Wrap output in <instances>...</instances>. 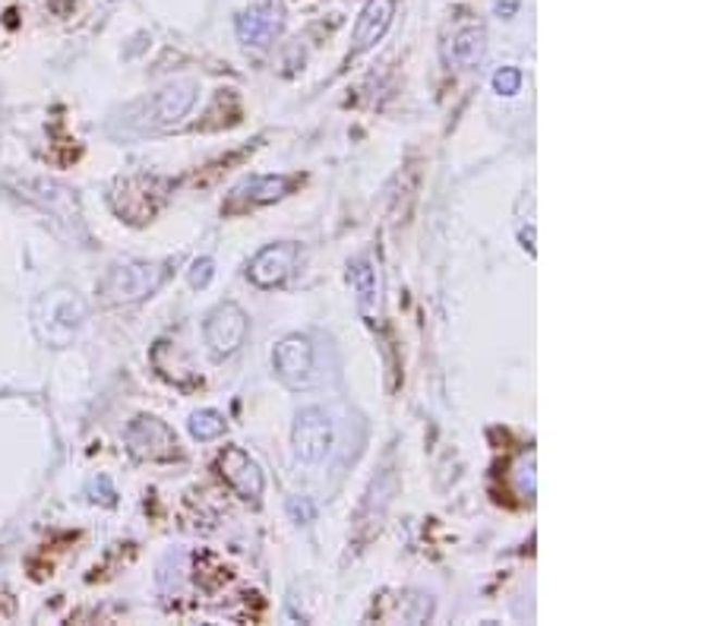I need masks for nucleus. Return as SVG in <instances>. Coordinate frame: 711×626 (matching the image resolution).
I'll list each match as a JSON object with an SVG mask.
<instances>
[{
    "label": "nucleus",
    "mask_w": 711,
    "mask_h": 626,
    "mask_svg": "<svg viewBox=\"0 0 711 626\" xmlns=\"http://www.w3.org/2000/svg\"><path fill=\"white\" fill-rule=\"evenodd\" d=\"M518 0H497V13L500 16H516Z\"/></svg>",
    "instance_id": "nucleus-20"
},
{
    "label": "nucleus",
    "mask_w": 711,
    "mask_h": 626,
    "mask_svg": "<svg viewBox=\"0 0 711 626\" xmlns=\"http://www.w3.org/2000/svg\"><path fill=\"white\" fill-rule=\"evenodd\" d=\"M493 89L500 96H516L518 89H522V73H518L516 66H500L493 73Z\"/></svg>",
    "instance_id": "nucleus-18"
},
{
    "label": "nucleus",
    "mask_w": 711,
    "mask_h": 626,
    "mask_svg": "<svg viewBox=\"0 0 711 626\" xmlns=\"http://www.w3.org/2000/svg\"><path fill=\"white\" fill-rule=\"evenodd\" d=\"M191 433L196 440H216V437L225 433V418L219 412H212V408L196 412V415H191Z\"/></svg>",
    "instance_id": "nucleus-16"
},
{
    "label": "nucleus",
    "mask_w": 711,
    "mask_h": 626,
    "mask_svg": "<svg viewBox=\"0 0 711 626\" xmlns=\"http://www.w3.org/2000/svg\"><path fill=\"white\" fill-rule=\"evenodd\" d=\"M294 263H297V244H292V241L269 244V247H262L257 257L250 260L247 275L259 289H275V285H282L292 275Z\"/></svg>",
    "instance_id": "nucleus-9"
},
{
    "label": "nucleus",
    "mask_w": 711,
    "mask_h": 626,
    "mask_svg": "<svg viewBox=\"0 0 711 626\" xmlns=\"http://www.w3.org/2000/svg\"><path fill=\"white\" fill-rule=\"evenodd\" d=\"M164 275L162 263H114L98 282V295L105 304H133L159 292Z\"/></svg>",
    "instance_id": "nucleus-4"
},
{
    "label": "nucleus",
    "mask_w": 711,
    "mask_h": 626,
    "mask_svg": "<svg viewBox=\"0 0 711 626\" xmlns=\"http://www.w3.org/2000/svg\"><path fill=\"white\" fill-rule=\"evenodd\" d=\"M86 317H89V307H86V300L76 295L73 289H54V292L38 297L33 307L35 332L51 348L70 345L76 330L86 323Z\"/></svg>",
    "instance_id": "nucleus-2"
},
{
    "label": "nucleus",
    "mask_w": 711,
    "mask_h": 626,
    "mask_svg": "<svg viewBox=\"0 0 711 626\" xmlns=\"http://www.w3.org/2000/svg\"><path fill=\"white\" fill-rule=\"evenodd\" d=\"M352 285H355V292L364 307L377 297V275H373V266L367 263V260L355 263V269H352Z\"/></svg>",
    "instance_id": "nucleus-17"
},
{
    "label": "nucleus",
    "mask_w": 711,
    "mask_h": 626,
    "mask_svg": "<svg viewBox=\"0 0 711 626\" xmlns=\"http://www.w3.org/2000/svg\"><path fill=\"white\" fill-rule=\"evenodd\" d=\"M219 475L225 478V484L241 496V500H259L262 496V471L259 465L241 446H228L225 453L216 462Z\"/></svg>",
    "instance_id": "nucleus-10"
},
{
    "label": "nucleus",
    "mask_w": 711,
    "mask_h": 626,
    "mask_svg": "<svg viewBox=\"0 0 711 626\" xmlns=\"http://www.w3.org/2000/svg\"><path fill=\"white\" fill-rule=\"evenodd\" d=\"M339 433L326 408H304L294 421V450L307 465H323L335 453Z\"/></svg>",
    "instance_id": "nucleus-5"
},
{
    "label": "nucleus",
    "mask_w": 711,
    "mask_h": 626,
    "mask_svg": "<svg viewBox=\"0 0 711 626\" xmlns=\"http://www.w3.org/2000/svg\"><path fill=\"white\" fill-rule=\"evenodd\" d=\"M174 358H177V361H164L162 355H156V352H152V364H156V370L162 373L164 380H171V383H177V386H191V383L196 380L194 367L184 361V355H181V352H177Z\"/></svg>",
    "instance_id": "nucleus-15"
},
{
    "label": "nucleus",
    "mask_w": 711,
    "mask_h": 626,
    "mask_svg": "<svg viewBox=\"0 0 711 626\" xmlns=\"http://www.w3.org/2000/svg\"><path fill=\"white\" fill-rule=\"evenodd\" d=\"M522 241H535V231H531V229L522 231ZM525 247H531V244H525ZM531 254H535V250H531Z\"/></svg>",
    "instance_id": "nucleus-21"
},
{
    "label": "nucleus",
    "mask_w": 711,
    "mask_h": 626,
    "mask_svg": "<svg viewBox=\"0 0 711 626\" xmlns=\"http://www.w3.org/2000/svg\"><path fill=\"white\" fill-rule=\"evenodd\" d=\"M247 330H250V320L247 314L237 307V304H219L209 317H206V345L216 358H228L234 355L244 339H247Z\"/></svg>",
    "instance_id": "nucleus-7"
},
{
    "label": "nucleus",
    "mask_w": 711,
    "mask_h": 626,
    "mask_svg": "<svg viewBox=\"0 0 711 626\" xmlns=\"http://www.w3.org/2000/svg\"><path fill=\"white\" fill-rule=\"evenodd\" d=\"M127 450L143 462H171L181 456L174 430L152 415H139L130 421Z\"/></svg>",
    "instance_id": "nucleus-6"
},
{
    "label": "nucleus",
    "mask_w": 711,
    "mask_h": 626,
    "mask_svg": "<svg viewBox=\"0 0 711 626\" xmlns=\"http://www.w3.org/2000/svg\"><path fill=\"white\" fill-rule=\"evenodd\" d=\"M272 364H275L279 380L292 390H304L314 383V345L304 335L282 339L272 352Z\"/></svg>",
    "instance_id": "nucleus-8"
},
{
    "label": "nucleus",
    "mask_w": 711,
    "mask_h": 626,
    "mask_svg": "<svg viewBox=\"0 0 711 626\" xmlns=\"http://www.w3.org/2000/svg\"><path fill=\"white\" fill-rule=\"evenodd\" d=\"M392 16H395V0H370V3L360 10V16H357L355 23V35H352L357 54H360V51H370V48L387 35Z\"/></svg>",
    "instance_id": "nucleus-13"
},
{
    "label": "nucleus",
    "mask_w": 711,
    "mask_h": 626,
    "mask_svg": "<svg viewBox=\"0 0 711 626\" xmlns=\"http://www.w3.org/2000/svg\"><path fill=\"white\" fill-rule=\"evenodd\" d=\"M212 275H216V263L209 260V257H203V260H194V266H191V285L194 289H206L209 282H212Z\"/></svg>",
    "instance_id": "nucleus-19"
},
{
    "label": "nucleus",
    "mask_w": 711,
    "mask_h": 626,
    "mask_svg": "<svg viewBox=\"0 0 711 626\" xmlns=\"http://www.w3.org/2000/svg\"><path fill=\"white\" fill-rule=\"evenodd\" d=\"M168 191H171V181L164 177H152V174L121 177L111 187V209L130 225H146L164 206Z\"/></svg>",
    "instance_id": "nucleus-3"
},
{
    "label": "nucleus",
    "mask_w": 711,
    "mask_h": 626,
    "mask_svg": "<svg viewBox=\"0 0 711 626\" xmlns=\"http://www.w3.org/2000/svg\"><path fill=\"white\" fill-rule=\"evenodd\" d=\"M196 105V83H171L149 99L127 105L114 121L111 133L118 136H146L181 124Z\"/></svg>",
    "instance_id": "nucleus-1"
},
{
    "label": "nucleus",
    "mask_w": 711,
    "mask_h": 626,
    "mask_svg": "<svg viewBox=\"0 0 711 626\" xmlns=\"http://www.w3.org/2000/svg\"><path fill=\"white\" fill-rule=\"evenodd\" d=\"M487 54V35L485 29H462L453 38V48H450V58L455 66L462 70H475V66L485 61Z\"/></svg>",
    "instance_id": "nucleus-14"
},
{
    "label": "nucleus",
    "mask_w": 711,
    "mask_h": 626,
    "mask_svg": "<svg viewBox=\"0 0 711 626\" xmlns=\"http://www.w3.org/2000/svg\"><path fill=\"white\" fill-rule=\"evenodd\" d=\"M292 181L282 177V174H262V177H250L244 184H237L231 191V197L225 202V212H247V209H257V206H269L275 199H282L289 194Z\"/></svg>",
    "instance_id": "nucleus-12"
},
{
    "label": "nucleus",
    "mask_w": 711,
    "mask_h": 626,
    "mask_svg": "<svg viewBox=\"0 0 711 626\" xmlns=\"http://www.w3.org/2000/svg\"><path fill=\"white\" fill-rule=\"evenodd\" d=\"M282 29V7L279 0H254L237 16V38L250 48H266Z\"/></svg>",
    "instance_id": "nucleus-11"
}]
</instances>
